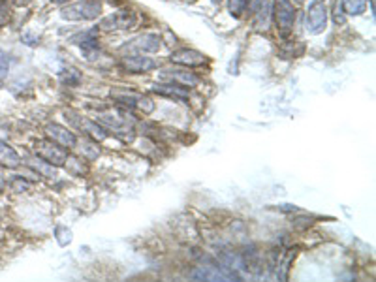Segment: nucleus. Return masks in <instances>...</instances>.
<instances>
[{"label":"nucleus","instance_id":"nucleus-1","mask_svg":"<svg viewBox=\"0 0 376 282\" xmlns=\"http://www.w3.org/2000/svg\"><path fill=\"white\" fill-rule=\"evenodd\" d=\"M102 13V0H77L61 10V18L66 21H92Z\"/></svg>","mask_w":376,"mask_h":282},{"label":"nucleus","instance_id":"nucleus-2","mask_svg":"<svg viewBox=\"0 0 376 282\" xmlns=\"http://www.w3.org/2000/svg\"><path fill=\"white\" fill-rule=\"evenodd\" d=\"M271 13H273L275 25L282 36H288L294 30L296 25V4L292 0H275L271 4Z\"/></svg>","mask_w":376,"mask_h":282},{"label":"nucleus","instance_id":"nucleus-3","mask_svg":"<svg viewBox=\"0 0 376 282\" xmlns=\"http://www.w3.org/2000/svg\"><path fill=\"white\" fill-rule=\"evenodd\" d=\"M327 21H330V12L324 0L308 2L307 12H305V29L308 34H322L327 29Z\"/></svg>","mask_w":376,"mask_h":282},{"label":"nucleus","instance_id":"nucleus-4","mask_svg":"<svg viewBox=\"0 0 376 282\" xmlns=\"http://www.w3.org/2000/svg\"><path fill=\"white\" fill-rule=\"evenodd\" d=\"M162 49V40L158 34L154 32H145V34L137 36L134 40L126 41L125 46L120 47L123 57L128 55H149V53H158Z\"/></svg>","mask_w":376,"mask_h":282},{"label":"nucleus","instance_id":"nucleus-5","mask_svg":"<svg viewBox=\"0 0 376 282\" xmlns=\"http://www.w3.org/2000/svg\"><path fill=\"white\" fill-rule=\"evenodd\" d=\"M35 155L55 167L64 166L66 160H68V149H64L63 145L55 143V141H51L49 138L38 139V141H36Z\"/></svg>","mask_w":376,"mask_h":282},{"label":"nucleus","instance_id":"nucleus-6","mask_svg":"<svg viewBox=\"0 0 376 282\" xmlns=\"http://www.w3.org/2000/svg\"><path fill=\"white\" fill-rule=\"evenodd\" d=\"M139 25V15L132 10H123V12H115L111 15L100 21L98 29L104 32H120V30H134Z\"/></svg>","mask_w":376,"mask_h":282},{"label":"nucleus","instance_id":"nucleus-7","mask_svg":"<svg viewBox=\"0 0 376 282\" xmlns=\"http://www.w3.org/2000/svg\"><path fill=\"white\" fill-rule=\"evenodd\" d=\"M64 117L68 119L72 127L80 128L81 132L85 134V136H89L92 141H96V143H100V141H104V139L108 138L106 128L100 127L96 121H91V119H87V117L83 115H77V113H72V111H66V115Z\"/></svg>","mask_w":376,"mask_h":282},{"label":"nucleus","instance_id":"nucleus-8","mask_svg":"<svg viewBox=\"0 0 376 282\" xmlns=\"http://www.w3.org/2000/svg\"><path fill=\"white\" fill-rule=\"evenodd\" d=\"M170 60L177 66H182V68H203L209 64V58L203 55V53L196 51V49H177L170 55Z\"/></svg>","mask_w":376,"mask_h":282},{"label":"nucleus","instance_id":"nucleus-9","mask_svg":"<svg viewBox=\"0 0 376 282\" xmlns=\"http://www.w3.org/2000/svg\"><path fill=\"white\" fill-rule=\"evenodd\" d=\"M46 136L55 143L63 145L64 149H74L77 147V136L66 127H61L57 122H49L46 127Z\"/></svg>","mask_w":376,"mask_h":282},{"label":"nucleus","instance_id":"nucleus-10","mask_svg":"<svg viewBox=\"0 0 376 282\" xmlns=\"http://www.w3.org/2000/svg\"><path fill=\"white\" fill-rule=\"evenodd\" d=\"M120 66L128 74H147V72L156 68V60L149 55H128V57L123 58Z\"/></svg>","mask_w":376,"mask_h":282},{"label":"nucleus","instance_id":"nucleus-11","mask_svg":"<svg viewBox=\"0 0 376 282\" xmlns=\"http://www.w3.org/2000/svg\"><path fill=\"white\" fill-rule=\"evenodd\" d=\"M162 79H168L170 83H175L179 86H196L200 85V77L192 72V70H164L162 74H160Z\"/></svg>","mask_w":376,"mask_h":282},{"label":"nucleus","instance_id":"nucleus-12","mask_svg":"<svg viewBox=\"0 0 376 282\" xmlns=\"http://www.w3.org/2000/svg\"><path fill=\"white\" fill-rule=\"evenodd\" d=\"M252 23L258 30H268V27L271 25V2L269 0H256L252 4Z\"/></svg>","mask_w":376,"mask_h":282},{"label":"nucleus","instance_id":"nucleus-13","mask_svg":"<svg viewBox=\"0 0 376 282\" xmlns=\"http://www.w3.org/2000/svg\"><path fill=\"white\" fill-rule=\"evenodd\" d=\"M21 155L18 153L15 147L4 141V139H0V167H4V169H18L21 166Z\"/></svg>","mask_w":376,"mask_h":282},{"label":"nucleus","instance_id":"nucleus-14","mask_svg":"<svg viewBox=\"0 0 376 282\" xmlns=\"http://www.w3.org/2000/svg\"><path fill=\"white\" fill-rule=\"evenodd\" d=\"M153 92L165 96V98L175 100V102H188V91L184 86H179L175 83H160V85H153Z\"/></svg>","mask_w":376,"mask_h":282},{"label":"nucleus","instance_id":"nucleus-15","mask_svg":"<svg viewBox=\"0 0 376 282\" xmlns=\"http://www.w3.org/2000/svg\"><path fill=\"white\" fill-rule=\"evenodd\" d=\"M365 10H367V0H341V12L344 15L358 18L363 15Z\"/></svg>","mask_w":376,"mask_h":282},{"label":"nucleus","instance_id":"nucleus-16","mask_svg":"<svg viewBox=\"0 0 376 282\" xmlns=\"http://www.w3.org/2000/svg\"><path fill=\"white\" fill-rule=\"evenodd\" d=\"M249 6H251V0H228V12L235 19L243 18Z\"/></svg>","mask_w":376,"mask_h":282},{"label":"nucleus","instance_id":"nucleus-17","mask_svg":"<svg viewBox=\"0 0 376 282\" xmlns=\"http://www.w3.org/2000/svg\"><path fill=\"white\" fill-rule=\"evenodd\" d=\"M61 81H63L64 85L77 86L81 83V74L75 68H66L63 74H61Z\"/></svg>","mask_w":376,"mask_h":282},{"label":"nucleus","instance_id":"nucleus-18","mask_svg":"<svg viewBox=\"0 0 376 282\" xmlns=\"http://www.w3.org/2000/svg\"><path fill=\"white\" fill-rule=\"evenodd\" d=\"M10 186H12V191H15V192L30 191V183L25 177H13V181L10 183Z\"/></svg>","mask_w":376,"mask_h":282},{"label":"nucleus","instance_id":"nucleus-19","mask_svg":"<svg viewBox=\"0 0 376 282\" xmlns=\"http://www.w3.org/2000/svg\"><path fill=\"white\" fill-rule=\"evenodd\" d=\"M21 44H25V46H38L40 44V36H36L30 30H25V32H21Z\"/></svg>","mask_w":376,"mask_h":282},{"label":"nucleus","instance_id":"nucleus-20","mask_svg":"<svg viewBox=\"0 0 376 282\" xmlns=\"http://www.w3.org/2000/svg\"><path fill=\"white\" fill-rule=\"evenodd\" d=\"M53 4H58V6H64V4H68L70 0H51Z\"/></svg>","mask_w":376,"mask_h":282},{"label":"nucleus","instance_id":"nucleus-21","mask_svg":"<svg viewBox=\"0 0 376 282\" xmlns=\"http://www.w3.org/2000/svg\"><path fill=\"white\" fill-rule=\"evenodd\" d=\"M213 4H215V6H218V4H220V2H223V0H211Z\"/></svg>","mask_w":376,"mask_h":282}]
</instances>
